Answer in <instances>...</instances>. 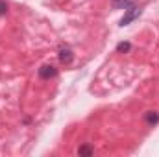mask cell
Segmentation results:
<instances>
[{
    "mask_svg": "<svg viewBox=\"0 0 159 157\" xmlns=\"http://www.w3.org/2000/svg\"><path fill=\"white\" fill-rule=\"evenodd\" d=\"M141 13H143V9H141V7H137L135 4H133V6H129V7L126 9L124 17L120 19V26H128V24H129V22H133Z\"/></svg>",
    "mask_w": 159,
    "mask_h": 157,
    "instance_id": "1",
    "label": "cell"
},
{
    "mask_svg": "<svg viewBox=\"0 0 159 157\" xmlns=\"http://www.w3.org/2000/svg\"><path fill=\"white\" fill-rule=\"evenodd\" d=\"M57 57H59V63L61 65H70L74 61V52L69 46H61L59 52H57Z\"/></svg>",
    "mask_w": 159,
    "mask_h": 157,
    "instance_id": "2",
    "label": "cell"
},
{
    "mask_svg": "<svg viewBox=\"0 0 159 157\" xmlns=\"http://www.w3.org/2000/svg\"><path fill=\"white\" fill-rule=\"evenodd\" d=\"M37 74H39L41 79H50V78H56L57 76V69L54 65H43Z\"/></svg>",
    "mask_w": 159,
    "mask_h": 157,
    "instance_id": "3",
    "label": "cell"
},
{
    "mask_svg": "<svg viewBox=\"0 0 159 157\" xmlns=\"http://www.w3.org/2000/svg\"><path fill=\"white\" fill-rule=\"evenodd\" d=\"M133 4H135L133 0H111L113 9H128V7L133 6Z\"/></svg>",
    "mask_w": 159,
    "mask_h": 157,
    "instance_id": "4",
    "label": "cell"
},
{
    "mask_svg": "<svg viewBox=\"0 0 159 157\" xmlns=\"http://www.w3.org/2000/svg\"><path fill=\"white\" fill-rule=\"evenodd\" d=\"M144 120H146L148 126H156V124L159 122V113H156V111H148V113L144 115Z\"/></svg>",
    "mask_w": 159,
    "mask_h": 157,
    "instance_id": "5",
    "label": "cell"
},
{
    "mask_svg": "<svg viewBox=\"0 0 159 157\" xmlns=\"http://www.w3.org/2000/svg\"><path fill=\"white\" fill-rule=\"evenodd\" d=\"M94 154V148L93 146H89V144H83V146H80L78 148V155H93Z\"/></svg>",
    "mask_w": 159,
    "mask_h": 157,
    "instance_id": "6",
    "label": "cell"
},
{
    "mask_svg": "<svg viewBox=\"0 0 159 157\" xmlns=\"http://www.w3.org/2000/svg\"><path fill=\"white\" fill-rule=\"evenodd\" d=\"M129 50H131V43H128V41H122V43L117 44V52L119 54H128Z\"/></svg>",
    "mask_w": 159,
    "mask_h": 157,
    "instance_id": "7",
    "label": "cell"
},
{
    "mask_svg": "<svg viewBox=\"0 0 159 157\" xmlns=\"http://www.w3.org/2000/svg\"><path fill=\"white\" fill-rule=\"evenodd\" d=\"M6 13H7V4H6V0H0V17Z\"/></svg>",
    "mask_w": 159,
    "mask_h": 157,
    "instance_id": "8",
    "label": "cell"
}]
</instances>
